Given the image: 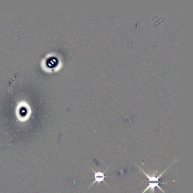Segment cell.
<instances>
[{
    "instance_id": "cell-2",
    "label": "cell",
    "mask_w": 193,
    "mask_h": 193,
    "mask_svg": "<svg viewBox=\"0 0 193 193\" xmlns=\"http://www.w3.org/2000/svg\"><path fill=\"white\" fill-rule=\"evenodd\" d=\"M159 182H157V183H149V185H148V186L147 187L146 189L144 190V191H143V193H146V191H147L148 190L151 189V193H154L155 192V187H158L159 189L161 190L163 193H164V191L162 190L161 187L159 186Z\"/></svg>"
},
{
    "instance_id": "cell-1",
    "label": "cell",
    "mask_w": 193,
    "mask_h": 193,
    "mask_svg": "<svg viewBox=\"0 0 193 193\" xmlns=\"http://www.w3.org/2000/svg\"><path fill=\"white\" fill-rule=\"evenodd\" d=\"M108 168L104 171V172H96L95 171H93V172H94V173H95V175H94V178H95V181H93V183L89 186V187H90L91 186H92V185H93L94 183H101V182H104L105 184H107V183H105V181H104V179L105 178V176L104 175V173H105V172H106L107 171Z\"/></svg>"
}]
</instances>
